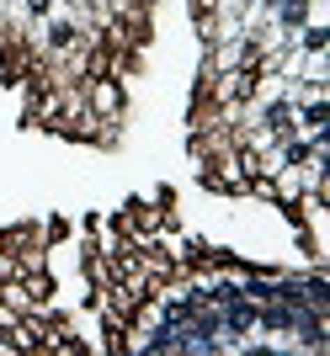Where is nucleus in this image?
Listing matches in <instances>:
<instances>
[{"label": "nucleus", "mask_w": 330, "mask_h": 356, "mask_svg": "<svg viewBox=\"0 0 330 356\" xmlns=\"http://www.w3.org/2000/svg\"><path fill=\"white\" fill-rule=\"evenodd\" d=\"M123 112V86L112 74H86V122H118Z\"/></svg>", "instance_id": "nucleus-1"}]
</instances>
